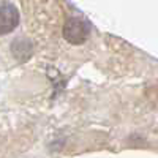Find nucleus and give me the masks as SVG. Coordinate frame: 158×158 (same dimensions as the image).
I'll return each mask as SVG.
<instances>
[{
  "mask_svg": "<svg viewBox=\"0 0 158 158\" xmlns=\"http://www.w3.org/2000/svg\"><path fill=\"white\" fill-rule=\"evenodd\" d=\"M90 35V27L82 18H68L63 24V38L67 43L79 46L87 41Z\"/></svg>",
  "mask_w": 158,
  "mask_h": 158,
  "instance_id": "obj_1",
  "label": "nucleus"
},
{
  "mask_svg": "<svg viewBox=\"0 0 158 158\" xmlns=\"http://www.w3.org/2000/svg\"><path fill=\"white\" fill-rule=\"evenodd\" d=\"M19 25V11L15 5H0V35H8Z\"/></svg>",
  "mask_w": 158,
  "mask_h": 158,
  "instance_id": "obj_2",
  "label": "nucleus"
},
{
  "mask_svg": "<svg viewBox=\"0 0 158 158\" xmlns=\"http://www.w3.org/2000/svg\"><path fill=\"white\" fill-rule=\"evenodd\" d=\"M11 54L18 62H27L33 56V44L27 38H18L11 43Z\"/></svg>",
  "mask_w": 158,
  "mask_h": 158,
  "instance_id": "obj_3",
  "label": "nucleus"
}]
</instances>
